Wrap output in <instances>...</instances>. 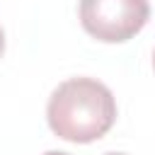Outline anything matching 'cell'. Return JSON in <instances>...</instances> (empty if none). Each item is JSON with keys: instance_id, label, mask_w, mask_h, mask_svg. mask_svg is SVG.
<instances>
[{"instance_id": "3", "label": "cell", "mask_w": 155, "mask_h": 155, "mask_svg": "<svg viewBox=\"0 0 155 155\" xmlns=\"http://www.w3.org/2000/svg\"><path fill=\"white\" fill-rule=\"evenodd\" d=\"M2 51H5V31L0 27V58H2Z\"/></svg>"}, {"instance_id": "4", "label": "cell", "mask_w": 155, "mask_h": 155, "mask_svg": "<svg viewBox=\"0 0 155 155\" xmlns=\"http://www.w3.org/2000/svg\"><path fill=\"white\" fill-rule=\"evenodd\" d=\"M44 155H70V153H63V150H48V153H44Z\"/></svg>"}, {"instance_id": "2", "label": "cell", "mask_w": 155, "mask_h": 155, "mask_svg": "<svg viewBox=\"0 0 155 155\" xmlns=\"http://www.w3.org/2000/svg\"><path fill=\"white\" fill-rule=\"evenodd\" d=\"M148 17V0H80L82 29L104 44L128 41L145 27Z\"/></svg>"}, {"instance_id": "5", "label": "cell", "mask_w": 155, "mask_h": 155, "mask_svg": "<svg viewBox=\"0 0 155 155\" xmlns=\"http://www.w3.org/2000/svg\"><path fill=\"white\" fill-rule=\"evenodd\" d=\"M104 155H124V153H104Z\"/></svg>"}, {"instance_id": "6", "label": "cell", "mask_w": 155, "mask_h": 155, "mask_svg": "<svg viewBox=\"0 0 155 155\" xmlns=\"http://www.w3.org/2000/svg\"><path fill=\"white\" fill-rule=\"evenodd\" d=\"M153 68H155V53H153Z\"/></svg>"}, {"instance_id": "1", "label": "cell", "mask_w": 155, "mask_h": 155, "mask_svg": "<svg viewBox=\"0 0 155 155\" xmlns=\"http://www.w3.org/2000/svg\"><path fill=\"white\" fill-rule=\"evenodd\" d=\"M51 131L70 143H92L116 121L111 90L94 78H70L61 82L46 104Z\"/></svg>"}]
</instances>
